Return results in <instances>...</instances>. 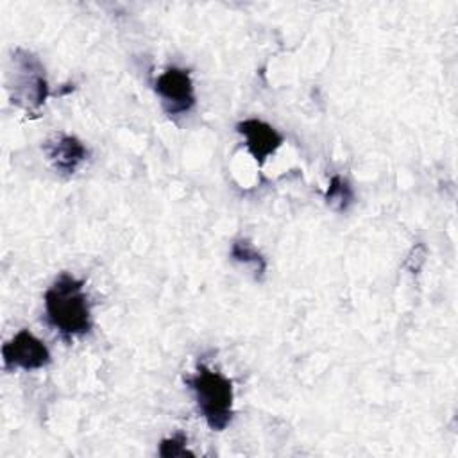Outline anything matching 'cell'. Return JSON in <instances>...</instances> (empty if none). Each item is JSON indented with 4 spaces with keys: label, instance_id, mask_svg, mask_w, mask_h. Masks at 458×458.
<instances>
[{
    "label": "cell",
    "instance_id": "cell-3",
    "mask_svg": "<svg viewBox=\"0 0 458 458\" xmlns=\"http://www.w3.org/2000/svg\"><path fill=\"white\" fill-rule=\"evenodd\" d=\"M7 91L11 104L38 116L50 95V88L45 66L34 52L20 47L13 52L7 73Z\"/></svg>",
    "mask_w": 458,
    "mask_h": 458
},
{
    "label": "cell",
    "instance_id": "cell-10",
    "mask_svg": "<svg viewBox=\"0 0 458 458\" xmlns=\"http://www.w3.org/2000/svg\"><path fill=\"white\" fill-rule=\"evenodd\" d=\"M157 454L161 458H175V456H193V453L188 449V437L181 431H177L175 435L163 438L159 442V449Z\"/></svg>",
    "mask_w": 458,
    "mask_h": 458
},
{
    "label": "cell",
    "instance_id": "cell-7",
    "mask_svg": "<svg viewBox=\"0 0 458 458\" xmlns=\"http://www.w3.org/2000/svg\"><path fill=\"white\" fill-rule=\"evenodd\" d=\"M43 152L54 170L72 175L88 159L86 145L73 134L55 132L43 143Z\"/></svg>",
    "mask_w": 458,
    "mask_h": 458
},
{
    "label": "cell",
    "instance_id": "cell-1",
    "mask_svg": "<svg viewBox=\"0 0 458 458\" xmlns=\"http://www.w3.org/2000/svg\"><path fill=\"white\" fill-rule=\"evenodd\" d=\"M45 318L64 340L88 335L93 327L84 281L63 272L45 292Z\"/></svg>",
    "mask_w": 458,
    "mask_h": 458
},
{
    "label": "cell",
    "instance_id": "cell-2",
    "mask_svg": "<svg viewBox=\"0 0 458 458\" xmlns=\"http://www.w3.org/2000/svg\"><path fill=\"white\" fill-rule=\"evenodd\" d=\"M188 388L195 395L197 410L213 431H224L233 419V381L222 372L209 369L204 363L197 365V370L184 379Z\"/></svg>",
    "mask_w": 458,
    "mask_h": 458
},
{
    "label": "cell",
    "instance_id": "cell-8",
    "mask_svg": "<svg viewBox=\"0 0 458 458\" xmlns=\"http://www.w3.org/2000/svg\"><path fill=\"white\" fill-rule=\"evenodd\" d=\"M324 200L335 211H347L351 208V204L354 202V191H352L351 184L347 182V179H344L342 175L336 174L329 179V184L324 191Z\"/></svg>",
    "mask_w": 458,
    "mask_h": 458
},
{
    "label": "cell",
    "instance_id": "cell-9",
    "mask_svg": "<svg viewBox=\"0 0 458 458\" xmlns=\"http://www.w3.org/2000/svg\"><path fill=\"white\" fill-rule=\"evenodd\" d=\"M231 258L236 263L252 265L256 279H261L265 276V272H267V261H265L263 254L258 252L256 247L249 240H245V238H240V240L233 242V245H231Z\"/></svg>",
    "mask_w": 458,
    "mask_h": 458
},
{
    "label": "cell",
    "instance_id": "cell-6",
    "mask_svg": "<svg viewBox=\"0 0 458 458\" xmlns=\"http://www.w3.org/2000/svg\"><path fill=\"white\" fill-rule=\"evenodd\" d=\"M236 132L243 138V143L254 161L261 166L265 161L276 154V150L283 145V134L272 127L270 123L259 118H245L236 123Z\"/></svg>",
    "mask_w": 458,
    "mask_h": 458
},
{
    "label": "cell",
    "instance_id": "cell-5",
    "mask_svg": "<svg viewBox=\"0 0 458 458\" xmlns=\"http://www.w3.org/2000/svg\"><path fill=\"white\" fill-rule=\"evenodd\" d=\"M50 360V351L45 342L32 335L29 329H20L2 345V361L5 370H36L47 367Z\"/></svg>",
    "mask_w": 458,
    "mask_h": 458
},
{
    "label": "cell",
    "instance_id": "cell-4",
    "mask_svg": "<svg viewBox=\"0 0 458 458\" xmlns=\"http://www.w3.org/2000/svg\"><path fill=\"white\" fill-rule=\"evenodd\" d=\"M154 91L161 100V107L168 116H181L193 109L197 97L190 70L184 68H166L157 75L154 82Z\"/></svg>",
    "mask_w": 458,
    "mask_h": 458
}]
</instances>
